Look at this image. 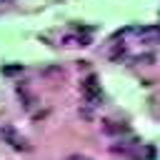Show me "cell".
Listing matches in <instances>:
<instances>
[{"mask_svg": "<svg viewBox=\"0 0 160 160\" xmlns=\"http://www.w3.org/2000/svg\"><path fill=\"white\" fill-rule=\"evenodd\" d=\"M135 35L142 42H160V25H145V28H135Z\"/></svg>", "mask_w": 160, "mask_h": 160, "instance_id": "3957f363", "label": "cell"}, {"mask_svg": "<svg viewBox=\"0 0 160 160\" xmlns=\"http://www.w3.org/2000/svg\"><path fill=\"white\" fill-rule=\"evenodd\" d=\"M65 160H90V158H85V155H70V158H65Z\"/></svg>", "mask_w": 160, "mask_h": 160, "instance_id": "8992f818", "label": "cell"}, {"mask_svg": "<svg viewBox=\"0 0 160 160\" xmlns=\"http://www.w3.org/2000/svg\"><path fill=\"white\" fill-rule=\"evenodd\" d=\"M102 130H105L108 135H120V132H128L130 128H128L125 122H115V120H105V122H102Z\"/></svg>", "mask_w": 160, "mask_h": 160, "instance_id": "277c9868", "label": "cell"}, {"mask_svg": "<svg viewBox=\"0 0 160 160\" xmlns=\"http://www.w3.org/2000/svg\"><path fill=\"white\" fill-rule=\"evenodd\" d=\"M82 95L88 98V102H90V105H98V102L102 100L100 82H98V78H95V75H88V78L82 80Z\"/></svg>", "mask_w": 160, "mask_h": 160, "instance_id": "7a4b0ae2", "label": "cell"}, {"mask_svg": "<svg viewBox=\"0 0 160 160\" xmlns=\"http://www.w3.org/2000/svg\"><path fill=\"white\" fill-rule=\"evenodd\" d=\"M15 72H22V65L18 62V65H5L2 68V75H15Z\"/></svg>", "mask_w": 160, "mask_h": 160, "instance_id": "5b68a950", "label": "cell"}, {"mask_svg": "<svg viewBox=\"0 0 160 160\" xmlns=\"http://www.w3.org/2000/svg\"><path fill=\"white\" fill-rule=\"evenodd\" d=\"M0 138H2V142H8L12 150H20V152H28V150H30V142H28L12 125H0Z\"/></svg>", "mask_w": 160, "mask_h": 160, "instance_id": "6da1fadb", "label": "cell"}]
</instances>
